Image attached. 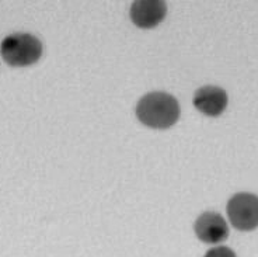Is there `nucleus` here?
<instances>
[{
	"label": "nucleus",
	"instance_id": "obj_1",
	"mask_svg": "<svg viewBox=\"0 0 258 257\" xmlns=\"http://www.w3.org/2000/svg\"><path fill=\"white\" fill-rule=\"evenodd\" d=\"M136 117L149 128H170L180 118V104L168 93L153 91L139 100Z\"/></svg>",
	"mask_w": 258,
	"mask_h": 257
},
{
	"label": "nucleus",
	"instance_id": "obj_2",
	"mask_svg": "<svg viewBox=\"0 0 258 257\" xmlns=\"http://www.w3.org/2000/svg\"><path fill=\"white\" fill-rule=\"evenodd\" d=\"M0 54L10 66H30L41 58L42 44L31 34L16 32L2 41Z\"/></svg>",
	"mask_w": 258,
	"mask_h": 257
},
{
	"label": "nucleus",
	"instance_id": "obj_3",
	"mask_svg": "<svg viewBox=\"0 0 258 257\" xmlns=\"http://www.w3.org/2000/svg\"><path fill=\"white\" fill-rule=\"evenodd\" d=\"M227 215L236 229L243 232L258 228V195L239 193L227 202Z\"/></svg>",
	"mask_w": 258,
	"mask_h": 257
},
{
	"label": "nucleus",
	"instance_id": "obj_4",
	"mask_svg": "<svg viewBox=\"0 0 258 257\" xmlns=\"http://www.w3.org/2000/svg\"><path fill=\"white\" fill-rule=\"evenodd\" d=\"M194 231L197 238L204 243L216 244L225 242L229 238L227 222L220 214L216 212H204L200 215L195 221Z\"/></svg>",
	"mask_w": 258,
	"mask_h": 257
},
{
	"label": "nucleus",
	"instance_id": "obj_5",
	"mask_svg": "<svg viewBox=\"0 0 258 257\" xmlns=\"http://www.w3.org/2000/svg\"><path fill=\"white\" fill-rule=\"evenodd\" d=\"M167 6L161 0H136L131 6V20L141 28H153L166 17Z\"/></svg>",
	"mask_w": 258,
	"mask_h": 257
},
{
	"label": "nucleus",
	"instance_id": "obj_6",
	"mask_svg": "<svg viewBox=\"0 0 258 257\" xmlns=\"http://www.w3.org/2000/svg\"><path fill=\"white\" fill-rule=\"evenodd\" d=\"M227 94L218 86H204L195 91L194 106L208 117H219L227 107Z\"/></svg>",
	"mask_w": 258,
	"mask_h": 257
},
{
	"label": "nucleus",
	"instance_id": "obj_7",
	"mask_svg": "<svg viewBox=\"0 0 258 257\" xmlns=\"http://www.w3.org/2000/svg\"><path fill=\"white\" fill-rule=\"evenodd\" d=\"M204 257H236V253L226 246H216L212 247L211 250H208V253Z\"/></svg>",
	"mask_w": 258,
	"mask_h": 257
}]
</instances>
